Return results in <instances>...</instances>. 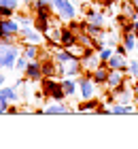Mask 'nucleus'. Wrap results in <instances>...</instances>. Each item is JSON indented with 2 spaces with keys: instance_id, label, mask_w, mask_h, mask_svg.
<instances>
[{
  "instance_id": "nucleus-1",
  "label": "nucleus",
  "mask_w": 138,
  "mask_h": 149,
  "mask_svg": "<svg viewBox=\"0 0 138 149\" xmlns=\"http://www.w3.org/2000/svg\"><path fill=\"white\" fill-rule=\"evenodd\" d=\"M40 83H43V94L49 100H64L66 98L64 85H62V81L58 77H43Z\"/></svg>"
},
{
  "instance_id": "nucleus-2",
  "label": "nucleus",
  "mask_w": 138,
  "mask_h": 149,
  "mask_svg": "<svg viewBox=\"0 0 138 149\" xmlns=\"http://www.w3.org/2000/svg\"><path fill=\"white\" fill-rule=\"evenodd\" d=\"M51 6L60 15V19H66V22L74 19V15H77V9H74L72 0H51Z\"/></svg>"
},
{
  "instance_id": "nucleus-3",
  "label": "nucleus",
  "mask_w": 138,
  "mask_h": 149,
  "mask_svg": "<svg viewBox=\"0 0 138 149\" xmlns=\"http://www.w3.org/2000/svg\"><path fill=\"white\" fill-rule=\"evenodd\" d=\"M77 81H79V92H81V98L83 100L96 96V81L92 79V74L83 72V77H79Z\"/></svg>"
},
{
  "instance_id": "nucleus-4",
  "label": "nucleus",
  "mask_w": 138,
  "mask_h": 149,
  "mask_svg": "<svg viewBox=\"0 0 138 149\" xmlns=\"http://www.w3.org/2000/svg\"><path fill=\"white\" fill-rule=\"evenodd\" d=\"M110 92L115 94L117 102H121V104H132V102H134V90L126 83V81H123V83H119L117 87H113Z\"/></svg>"
},
{
  "instance_id": "nucleus-5",
  "label": "nucleus",
  "mask_w": 138,
  "mask_h": 149,
  "mask_svg": "<svg viewBox=\"0 0 138 149\" xmlns=\"http://www.w3.org/2000/svg\"><path fill=\"white\" fill-rule=\"evenodd\" d=\"M106 66H108L110 70H121V72H128L130 70V62L126 60V56H121V53H117V51L108 58Z\"/></svg>"
},
{
  "instance_id": "nucleus-6",
  "label": "nucleus",
  "mask_w": 138,
  "mask_h": 149,
  "mask_svg": "<svg viewBox=\"0 0 138 149\" xmlns=\"http://www.w3.org/2000/svg\"><path fill=\"white\" fill-rule=\"evenodd\" d=\"M19 58V49L15 45H6L2 53V68H15V60Z\"/></svg>"
},
{
  "instance_id": "nucleus-7",
  "label": "nucleus",
  "mask_w": 138,
  "mask_h": 149,
  "mask_svg": "<svg viewBox=\"0 0 138 149\" xmlns=\"http://www.w3.org/2000/svg\"><path fill=\"white\" fill-rule=\"evenodd\" d=\"M43 32H38L36 28H21L19 30V38L26 40V43H34V45H40L43 43Z\"/></svg>"
},
{
  "instance_id": "nucleus-8",
  "label": "nucleus",
  "mask_w": 138,
  "mask_h": 149,
  "mask_svg": "<svg viewBox=\"0 0 138 149\" xmlns=\"http://www.w3.org/2000/svg\"><path fill=\"white\" fill-rule=\"evenodd\" d=\"M24 72H26V79L28 81H40V79H43V68H40L38 60H30Z\"/></svg>"
},
{
  "instance_id": "nucleus-9",
  "label": "nucleus",
  "mask_w": 138,
  "mask_h": 149,
  "mask_svg": "<svg viewBox=\"0 0 138 149\" xmlns=\"http://www.w3.org/2000/svg\"><path fill=\"white\" fill-rule=\"evenodd\" d=\"M43 113L47 115H64V113H72V107H68L64 100H53L49 107H45Z\"/></svg>"
},
{
  "instance_id": "nucleus-10",
  "label": "nucleus",
  "mask_w": 138,
  "mask_h": 149,
  "mask_svg": "<svg viewBox=\"0 0 138 149\" xmlns=\"http://www.w3.org/2000/svg\"><path fill=\"white\" fill-rule=\"evenodd\" d=\"M2 22V32H4V36H19V22L17 19H13V17H6V19H0Z\"/></svg>"
},
{
  "instance_id": "nucleus-11",
  "label": "nucleus",
  "mask_w": 138,
  "mask_h": 149,
  "mask_svg": "<svg viewBox=\"0 0 138 149\" xmlns=\"http://www.w3.org/2000/svg\"><path fill=\"white\" fill-rule=\"evenodd\" d=\"M92 79L96 81V85H104L106 87V79H108V66H106V62H100V66L92 72Z\"/></svg>"
},
{
  "instance_id": "nucleus-12",
  "label": "nucleus",
  "mask_w": 138,
  "mask_h": 149,
  "mask_svg": "<svg viewBox=\"0 0 138 149\" xmlns=\"http://www.w3.org/2000/svg\"><path fill=\"white\" fill-rule=\"evenodd\" d=\"M38 62H40V68H43V77H58V62L53 58L38 60Z\"/></svg>"
},
{
  "instance_id": "nucleus-13",
  "label": "nucleus",
  "mask_w": 138,
  "mask_h": 149,
  "mask_svg": "<svg viewBox=\"0 0 138 149\" xmlns=\"http://www.w3.org/2000/svg\"><path fill=\"white\" fill-rule=\"evenodd\" d=\"M85 22L87 24H94V26H102V28H104V26H106V15L102 11H92V9H89L87 15H85Z\"/></svg>"
},
{
  "instance_id": "nucleus-14",
  "label": "nucleus",
  "mask_w": 138,
  "mask_h": 149,
  "mask_svg": "<svg viewBox=\"0 0 138 149\" xmlns=\"http://www.w3.org/2000/svg\"><path fill=\"white\" fill-rule=\"evenodd\" d=\"M123 81H126V72H121V70H110V68H108L106 90H113V87H117L119 83H123Z\"/></svg>"
},
{
  "instance_id": "nucleus-15",
  "label": "nucleus",
  "mask_w": 138,
  "mask_h": 149,
  "mask_svg": "<svg viewBox=\"0 0 138 149\" xmlns=\"http://www.w3.org/2000/svg\"><path fill=\"white\" fill-rule=\"evenodd\" d=\"M85 72V68H83V62L81 60H72V62L66 64V77H81V74Z\"/></svg>"
},
{
  "instance_id": "nucleus-16",
  "label": "nucleus",
  "mask_w": 138,
  "mask_h": 149,
  "mask_svg": "<svg viewBox=\"0 0 138 149\" xmlns=\"http://www.w3.org/2000/svg\"><path fill=\"white\" fill-rule=\"evenodd\" d=\"M81 62H83V68H85V72H87V74H92V72L100 66V58H98V53H89V56H87V58H83Z\"/></svg>"
},
{
  "instance_id": "nucleus-17",
  "label": "nucleus",
  "mask_w": 138,
  "mask_h": 149,
  "mask_svg": "<svg viewBox=\"0 0 138 149\" xmlns=\"http://www.w3.org/2000/svg\"><path fill=\"white\" fill-rule=\"evenodd\" d=\"M62 85H64L66 98H72L74 94H77V90H79V81L74 79V77H66V79H62Z\"/></svg>"
},
{
  "instance_id": "nucleus-18",
  "label": "nucleus",
  "mask_w": 138,
  "mask_h": 149,
  "mask_svg": "<svg viewBox=\"0 0 138 149\" xmlns=\"http://www.w3.org/2000/svg\"><path fill=\"white\" fill-rule=\"evenodd\" d=\"M0 94H2V96L9 100V102H19V100H21L15 85H11V87H4V85H2V87H0Z\"/></svg>"
},
{
  "instance_id": "nucleus-19",
  "label": "nucleus",
  "mask_w": 138,
  "mask_h": 149,
  "mask_svg": "<svg viewBox=\"0 0 138 149\" xmlns=\"http://www.w3.org/2000/svg\"><path fill=\"white\" fill-rule=\"evenodd\" d=\"M110 113L113 115H130V113H136V107L132 104H121V102H115L110 107Z\"/></svg>"
},
{
  "instance_id": "nucleus-20",
  "label": "nucleus",
  "mask_w": 138,
  "mask_h": 149,
  "mask_svg": "<svg viewBox=\"0 0 138 149\" xmlns=\"http://www.w3.org/2000/svg\"><path fill=\"white\" fill-rule=\"evenodd\" d=\"M136 34L134 32H126V34H121V43H123V47H126L128 51H136Z\"/></svg>"
},
{
  "instance_id": "nucleus-21",
  "label": "nucleus",
  "mask_w": 138,
  "mask_h": 149,
  "mask_svg": "<svg viewBox=\"0 0 138 149\" xmlns=\"http://www.w3.org/2000/svg\"><path fill=\"white\" fill-rule=\"evenodd\" d=\"M100 102H102V100H94V98H87V100H83V102L79 104V111H83V113H96V109H98V107H100Z\"/></svg>"
},
{
  "instance_id": "nucleus-22",
  "label": "nucleus",
  "mask_w": 138,
  "mask_h": 149,
  "mask_svg": "<svg viewBox=\"0 0 138 149\" xmlns=\"http://www.w3.org/2000/svg\"><path fill=\"white\" fill-rule=\"evenodd\" d=\"M72 43H77V34L70 28H62V47H68Z\"/></svg>"
},
{
  "instance_id": "nucleus-23",
  "label": "nucleus",
  "mask_w": 138,
  "mask_h": 149,
  "mask_svg": "<svg viewBox=\"0 0 138 149\" xmlns=\"http://www.w3.org/2000/svg\"><path fill=\"white\" fill-rule=\"evenodd\" d=\"M38 45H34V43H28V45H24V56L28 58V60H38Z\"/></svg>"
},
{
  "instance_id": "nucleus-24",
  "label": "nucleus",
  "mask_w": 138,
  "mask_h": 149,
  "mask_svg": "<svg viewBox=\"0 0 138 149\" xmlns=\"http://www.w3.org/2000/svg\"><path fill=\"white\" fill-rule=\"evenodd\" d=\"M115 53V49L113 47H108V45H104L102 49H98V58H100V62H108V58Z\"/></svg>"
},
{
  "instance_id": "nucleus-25",
  "label": "nucleus",
  "mask_w": 138,
  "mask_h": 149,
  "mask_svg": "<svg viewBox=\"0 0 138 149\" xmlns=\"http://www.w3.org/2000/svg\"><path fill=\"white\" fill-rule=\"evenodd\" d=\"M17 22H19V28H30L32 22H34V17L26 15V13H17Z\"/></svg>"
},
{
  "instance_id": "nucleus-26",
  "label": "nucleus",
  "mask_w": 138,
  "mask_h": 149,
  "mask_svg": "<svg viewBox=\"0 0 138 149\" xmlns=\"http://www.w3.org/2000/svg\"><path fill=\"white\" fill-rule=\"evenodd\" d=\"M121 32H106V36H104V43L108 45V47H117V40H119L121 36Z\"/></svg>"
},
{
  "instance_id": "nucleus-27",
  "label": "nucleus",
  "mask_w": 138,
  "mask_h": 149,
  "mask_svg": "<svg viewBox=\"0 0 138 149\" xmlns=\"http://www.w3.org/2000/svg\"><path fill=\"white\" fill-rule=\"evenodd\" d=\"M28 62H30V60H28V58L24 56V53H19V58L15 60V68L24 72V70H26V66H28Z\"/></svg>"
},
{
  "instance_id": "nucleus-28",
  "label": "nucleus",
  "mask_w": 138,
  "mask_h": 149,
  "mask_svg": "<svg viewBox=\"0 0 138 149\" xmlns=\"http://www.w3.org/2000/svg\"><path fill=\"white\" fill-rule=\"evenodd\" d=\"M17 13L15 9H11V6H0V19H6V17H15Z\"/></svg>"
},
{
  "instance_id": "nucleus-29",
  "label": "nucleus",
  "mask_w": 138,
  "mask_h": 149,
  "mask_svg": "<svg viewBox=\"0 0 138 149\" xmlns=\"http://www.w3.org/2000/svg\"><path fill=\"white\" fill-rule=\"evenodd\" d=\"M130 74H132L134 79H138V60H130Z\"/></svg>"
},
{
  "instance_id": "nucleus-30",
  "label": "nucleus",
  "mask_w": 138,
  "mask_h": 149,
  "mask_svg": "<svg viewBox=\"0 0 138 149\" xmlns=\"http://www.w3.org/2000/svg\"><path fill=\"white\" fill-rule=\"evenodd\" d=\"M21 0H0V6H11V9H15L17 11V6Z\"/></svg>"
},
{
  "instance_id": "nucleus-31",
  "label": "nucleus",
  "mask_w": 138,
  "mask_h": 149,
  "mask_svg": "<svg viewBox=\"0 0 138 149\" xmlns=\"http://www.w3.org/2000/svg\"><path fill=\"white\" fill-rule=\"evenodd\" d=\"M96 2H98L102 9H110L113 4H119V0H96Z\"/></svg>"
},
{
  "instance_id": "nucleus-32",
  "label": "nucleus",
  "mask_w": 138,
  "mask_h": 149,
  "mask_svg": "<svg viewBox=\"0 0 138 149\" xmlns=\"http://www.w3.org/2000/svg\"><path fill=\"white\" fill-rule=\"evenodd\" d=\"M6 109H9V100H6L2 94H0V115H4V113H6Z\"/></svg>"
},
{
  "instance_id": "nucleus-33",
  "label": "nucleus",
  "mask_w": 138,
  "mask_h": 149,
  "mask_svg": "<svg viewBox=\"0 0 138 149\" xmlns=\"http://www.w3.org/2000/svg\"><path fill=\"white\" fill-rule=\"evenodd\" d=\"M132 90H134V102L138 100V79H134V83H132Z\"/></svg>"
},
{
  "instance_id": "nucleus-34",
  "label": "nucleus",
  "mask_w": 138,
  "mask_h": 149,
  "mask_svg": "<svg viewBox=\"0 0 138 149\" xmlns=\"http://www.w3.org/2000/svg\"><path fill=\"white\" fill-rule=\"evenodd\" d=\"M4 47H6V45L0 43V70H2V53H4Z\"/></svg>"
},
{
  "instance_id": "nucleus-35",
  "label": "nucleus",
  "mask_w": 138,
  "mask_h": 149,
  "mask_svg": "<svg viewBox=\"0 0 138 149\" xmlns=\"http://www.w3.org/2000/svg\"><path fill=\"white\" fill-rule=\"evenodd\" d=\"M6 113H11V115H15V113H19V109H17V107H9V109H6Z\"/></svg>"
},
{
  "instance_id": "nucleus-36",
  "label": "nucleus",
  "mask_w": 138,
  "mask_h": 149,
  "mask_svg": "<svg viewBox=\"0 0 138 149\" xmlns=\"http://www.w3.org/2000/svg\"><path fill=\"white\" fill-rule=\"evenodd\" d=\"M134 34H136V38H138V19L134 22Z\"/></svg>"
},
{
  "instance_id": "nucleus-37",
  "label": "nucleus",
  "mask_w": 138,
  "mask_h": 149,
  "mask_svg": "<svg viewBox=\"0 0 138 149\" xmlns=\"http://www.w3.org/2000/svg\"><path fill=\"white\" fill-rule=\"evenodd\" d=\"M2 85H4V74L0 72V87H2Z\"/></svg>"
},
{
  "instance_id": "nucleus-38",
  "label": "nucleus",
  "mask_w": 138,
  "mask_h": 149,
  "mask_svg": "<svg viewBox=\"0 0 138 149\" xmlns=\"http://www.w3.org/2000/svg\"><path fill=\"white\" fill-rule=\"evenodd\" d=\"M2 36H4V32H2V22H0V40H2Z\"/></svg>"
},
{
  "instance_id": "nucleus-39",
  "label": "nucleus",
  "mask_w": 138,
  "mask_h": 149,
  "mask_svg": "<svg viewBox=\"0 0 138 149\" xmlns=\"http://www.w3.org/2000/svg\"><path fill=\"white\" fill-rule=\"evenodd\" d=\"M21 2H24V4H32V2H34V0H21Z\"/></svg>"
},
{
  "instance_id": "nucleus-40",
  "label": "nucleus",
  "mask_w": 138,
  "mask_h": 149,
  "mask_svg": "<svg viewBox=\"0 0 138 149\" xmlns=\"http://www.w3.org/2000/svg\"><path fill=\"white\" fill-rule=\"evenodd\" d=\"M132 4L136 6V9H138V0H132Z\"/></svg>"
},
{
  "instance_id": "nucleus-41",
  "label": "nucleus",
  "mask_w": 138,
  "mask_h": 149,
  "mask_svg": "<svg viewBox=\"0 0 138 149\" xmlns=\"http://www.w3.org/2000/svg\"><path fill=\"white\" fill-rule=\"evenodd\" d=\"M136 113H138V100H136Z\"/></svg>"
},
{
  "instance_id": "nucleus-42",
  "label": "nucleus",
  "mask_w": 138,
  "mask_h": 149,
  "mask_svg": "<svg viewBox=\"0 0 138 149\" xmlns=\"http://www.w3.org/2000/svg\"><path fill=\"white\" fill-rule=\"evenodd\" d=\"M136 51H138V40H136Z\"/></svg>"
}]
</instances>
